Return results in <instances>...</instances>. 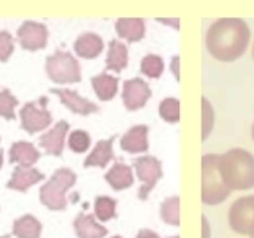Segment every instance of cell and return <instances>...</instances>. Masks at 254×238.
Here are the masks:
<instances>
[{"label": "cell", "mask_w": 254, "mask_h": 238, "mask_svg": "<svg viewBox=\"0 0 254 238\" xmlns=\"http://www.w3.org/2000/svg\"><path fill=\"white\" fill-rule=\"evenodd\" d=\"M251 30L240 18H221L208 27L205 34V46L219 62H234L248 50Z\"/></svg>", "instance_id": "1"}, {"label": "cell", "mask_w": 254, "mask_h": 238, "mask_svg": "<svg viewBox=\"0 0 254 238\" xmlns=\"http://www.w3.org/2000/svg\"><path fill=\"white\" fill-rule=\"evenodd\" d=\"M219 170L230 190H248L254 187V156L250 151L234 148L221 154Z\"/></svg>", "instance_id": "2"}, {"label": "cell", "mask_w": 254, "mask_h": 238, "mask_svg": "<svg viewBox=\"0 0 254 238\" xmlns=\"http://www.w3.org/2000/svg\"><path fill=\"white\" fill-rule=\"evenodd\" d=\"M230 192L219 170V156L205 154L202 157V202L208 206L219 205L227 200Z\"/></svg>", "instance_id": "3"}, {"label": "cell", "mask_w": 254, "mask_h": 238, "mask_svg": "<svg viewBox=\"0 0 254 238\" xmlns=\"http://www.w3.org/2000/svg\"><path fill=\"white\" fill-rule=\"evenodd\" d=\"M76 182V175L70 169L56 170L51 179L40 189V200L53 211H62L67 208L65 192Z\"/></svg>", "instance_id": "4"}, {"label": "cell", "mask_w": 254, "mask_h": 238, "mask_svg": "<svg viewBox=\"0 0 254 238\" xmlns=\"http://www.w3.org/2000/svg\"><path fill=\"white\" fill-rule=\"evenodd\" d=\"M46 73L51 81L58 84H73L81 81L79 62L68 51L58 50L46 58Z\"/></svg>", "instance_id": "5"}, {"label": "cell", "mask_w": 254, "mask_h": 238, "mask_svg": "<svg viewBox=\"0 0 254 238\" xmlns=\"http://www.w3.org/2000/svg\"><path fill=\"white\" fill-rule=\"evenodd\" d=\"M229 226L235 234L254 235V195L237 198L229 208Z\"/></svg>", "instance_id": "6"}, {"label": "cell", "mask_w": 254, "mask_h": 238, "mask_svg": "<svg viewBox=\"0 0 254 238\" xmlns=\"http://www.w3.org/2000/svg\"><path fill=\"white\" fill-rule=\"evenodd\" d=\"M133 169L138 179L141 181L138 198L140 200H146L151 190L156 187L159 179L162 178V164L154 156H143L133 161Z\"/></svg>", "instance_id": "7"}, {"label": "cell", "mask_w": 254, "mask_h": 238, "mask_svg": "<svg viewBox=\"0 0 254 238\" xmlns=\"http://www.w3.org/2000/svg\"><path fill=\"white\" fill-rule=\"evenodd\" d=\"M46 97L38 102H29L21 110V127L29 133H37L51 124L53 116L46 110Z\"/></svg>", "instance_id": "8"}, {"label": "cell", "mask_w": 254, "mask_h": 238, "mask_svg": "<svg viewBox=\"0 0 254 238\" xmlns=\"http://www.w3.org/2000/svg\"><path fill=\"white\" fill-rule=\"evenodd\" d=\"M151 99V89L141 78L126 79L123 84V103L127 111H137L143 108Z\"/></svg>", "instance_id": "9"}, {"label": "cell", "mask_w": 254, "mask_h": 238, "mask_svg": "<svg viewBox=\"0 0 254 238\" xmlns=\"http://www.w3.org/2000/svg\"><path fill=\"white\" fill-rule=\"evenodd\" d=\"M18 40L27 51L43 50L48 43V29L45 24L35 21H26L18 29Z\"/></svg>", "instance_id": "10"}, {"label": "cell", "mask_w": 254, "mask_h": 238, "mask_svg": "<svg viewBox=\"0 0 254 238\" xmlns=\"http://www.w3.org/2000/svg\"><path fill=\"white\" fill-rule=\"evenodd\" d=\"M51 94L58 95L59 100L62 102V105H65L71 111V113H75V115L87 116V115L99 113V111H100L99 105H95L94 102L81 97V95H79L76 91H71V89H51Z\"/></svg>", "instance_id": "11"}, {"label": "cell", "mask_w": 254, "mask_h": 238, "mask_svg": "<svg viewBox=\"0 0 254 238\" xmlns=\"http://www.w3.org/2000/svg\"><path fill=\"white\" fill-rule=\"evenodd\" d=\"M148 125H133L127 130L121 137V149L130 154H140L146 153L149 149V141H148Z\"/></svg>", "instance_id": "12"}, {"label": "cell", "mask_w": 254, "mask_h": 238, "mask_svg": "<svg viewBox=\"0 0 254 238\" xmlns=\"http://www.w3.org/2000/svg\"><path fill=\"white\" fill-rule=\"evenodd\" d=\"M68 122L67 121H59L50 132L40 137V146H42L48 154L59 157L62 156L64 145H65V137L68 132Z\"/></svg>", "instance_id": "13"}, {"label": "cell", "mask_w": 254, "mask_h": 238, "mask_svg": "<svg viewBox=\"0 0 254 238\" xmlns=\"http://www.w3.org/2000/svg\"><path fill=\"white\" fill-rule=\"evenodd\" d=\"M115 30L119 38L127 40L129 43H137L145 38V19L141 18H119L115 22Z\"/></svg>", "instance_id": "14"}, {"label": "cell", "mask_w": 254, "mask_h": 238, "mask_svg": "<svg viewBox=\"0 0 254 238\" xmlns=\"http://www.w3.org/2000/svg\"><path fill=\"white\" fill-rule=\"evenodd\" d=\"M103 40L100 35L94 34V32H86L81 34L73 43L75 53L83 59H95L103 51Z\"/></svg>", "instance_id": "15"}, {"label": "cell", "mask_w": 254, "mask_h": 238, "mask_svg": "<svg viewBox=\"0 0 254 238\" xmlns=\"http://www.w3.org/2000/svg\"><path fill=\"white\" fill-rule=\"evenodd\" d=\"M113 143H115V135L107 140H100L97 141V145L92 149V153L86 157L84 167L89 169V167H107L111 161H116V156L113 153Z\"/></svg>", "instance_id": "16"}, {"label": "cell", "mask_w": 254, "mask_h": 238, "mask_svg": "<svg viewBox=\"0 0 254 238\" xmlns=\"http://www.w3.org/2000/svg\"><path fill=\"white\" fill-rule=\"evenodd\" d=\"M45 178V175L42 172H38L32 167H16L11 179L8 181V187L14 189V190H21V192H26L29 187L37 184L38 181H42Z\"/></svg>", "instance_id": "17"}, {"label": "cell", "mask_w": 254, "mask_h": 238, "mask_svg": "<svg viewBox=\"0 0 254 238\" xmlns=\"http://www.w3.org/2000/svg\"><path fill=\"white\" fill-rule=\"evenodd\" d=\"M73 227L78 238H105L108 235V229L100 226L92 214H78Z\"/></svg>", "instance_id": "18"}, {"label": "cell", "mask_w": 254, "mask_h": 238, "mask_svg": "<svg viewBox=\"0 0 254 238\" xmlns=\"http://www.w3.org/2000/svg\"><path fill=\"white\" fill-rule=\"evenodd\" d=\"M105 181L113 187L115 190H124L129 189L133 184V172L129 165L123 162H116L105 175Z\"/></svg>", "instance_id": "19"}, {"label": "cell", "mask_w": 254, "mask_h": 238, "mask_svg": "<svg viewBox=\"0 0 254 238\" xmlns=\"http://www.w3.org/2000/svg\"><path fill=\"white\" fill-rule=\"evenodd\" d=\"M127 65H129V48L116 38L111 40L107 54V70L121 73Z\"/></svg>", "instance_id": "20"}, {"label": "cell", "mask_w": 254, "mask_h": 238, "mask_svg": "<svg viewBox=\"0 0 254 238\" xmlns=\"http://www.w3.org/2000/svg\"><path fill=\"white\" fill-rule=\"evenodd\" d=\"M91 84L94 87L95 94H97V97L102 102H110V100H113L115 95L118 94L119 79H118V76L108 75L103 71V73L91 78Z\"/></svg>", "instance_id": "21"}, {"label": "cell", "mask_w": 254, "mask_h": 238, "mask_svg": "<svg viewBox=\"0 0 254 238\" xmlns=\"http://www.w3.org/2000/svg\"><path fill=\"white\" fill-rule=\"evenodd\" d=\"M40 159L38 149L29 141H16L10 149V161L21 167H32Z\"/></svg>", "instance_id": "22"}, {"label": "cell", "mask_w": 254, "mask_h": 238, "mask_svg": "<svg viewBox=\"0 0 254 238\" xmlns=\"http://www.w3.org/2000/svg\"><path fill=\"white\" fill-rule=\"evenodd\" d=\"M13 234L18 238H40L42 235V224L30 214H26L16 219L13 226Z\"/></svg>", "instance_id": "23"}, {"label": "cell", "mask_w": 254, "mask_h": 238, "mask_svg": "<svg viewBox=\"0 0 254 238\" xmlns=\"http://www.w3.org/2000/svg\"><path fill=\"white\" fill-rule=\"evenodd\" d=\"M161 219L172 227H180V197L165 198L161 205Z\"/></svg>", "instance_id": "24"}, {"label": "cell", "mask_w": 254, "mask_h": 238, "mask_svg": "<svg viewBox=\"0 0 254 238\" xmlns=\"http://www.w3.org/2000/svg\"><path fill=\"white\" fill-rule=\"evenodd\" d=\"M116 205L118 202L115 198H111L108 195H99L95 198V203H94L95 218L102 222H107L110 219L116 218Z\"/></svg>", "instance_id": "25"}, {"label": "cell", "mask_w": 254, "mask_h": 238, "mask_svg": "<svg viewBox=\"0 0 254 238\" xmlns=\"http://www.w3.org/2000/svg\"><path fill=\"white\" fill-rule=\"evenodd\" d=\"M165 63L164 59L157 54H146L140 62V71L148 78L157 79L164 73Z\"/></svg>", "instance_id": "26"}, {"label": "cell", "mask_w": 254, "mask_h": 238, "mask_svg": "<svg viewBox=\"0 0 254 238\" xmlns=\"http://www.w3.org/2000/svg\"><path fill=\"white\" fill-rule=\"evenodd\" d=\"M180 107H181V103H180L178 99L167 97V99H164L161 103H159V116H161L165 122L177 124V122H180V119H181Z\"/></svg>", "instance_id": "27"}, {"label": "cell", "mask_w": 254, "mask_h": 238, "mask_svg": "<svg viewBox=\"0 0 254 238\" xmlns=\"http://www.w3.org/2000/svg\"><path fill=\"white\" fill-rule=\"evenodd\" d=\"M213 125H214V110L210 100L206 97H202V140L203 141L210 137Z\"/></svg>", "instance_id": "28"}, {"label": "cell", "mask_w": 254, "mask_h": 238, "mask_svg": "<svg viewBox=\"0 0 254 238\" xmlns=\"http://www.w3.org/2000/svg\"><path fill=\"white\" fill-rule=\"evenodd\" d=\"M91 146V137L86 130H73L68 137V148L73 153H86Z\"/></svg>", "instance_id": "29"}, {"label": "cell", "mask_w": 254, "mask_h": 238, "mask_svg": "<svg viewBox=\"0 0 254 238\" xmlns=\"http://www.w3.org/2000/svg\"><path fill=\"white\" fill-rule=\"evenodd\" d=\"M16 105H18V99H16L10 91L8 89L0 91V116L8 119V121L14 119Z\"/></svg>", "instance_id": "30"}, {"label": "cell", "mask_w": 254, "mask_h": 238, "mask_svg": "<svg viewBox=\"0 0 254 238\" xmlns=\"http://www.w3.org/2000/svg\"><path fill=\"white\" fill-rule=\"evenodd\" d=\"M13 50H14V43L11 34L6 30H0V62H6L10 59Z\"/></svg>", "instance_id": "31"}, {"label": "cell", "mask_w": 254, "mask_h": 238, "mask_svg": "<svg viewBox=\"0 0 254 238\" xmlns=\"http://www.w3.org/2000/svg\"><path fill=\"white\" fill-rule=\"evenodd\" d=\"M157 22H161V24H164V26H172L175 30H178L180 29V19L178 18H157L156 19Z\"/></svg>", "instance_id": "32"}, {"label": "cell", "mask_w": 254, "mask_h": 238, "mask_svg": "<svg viewBox=\"0 0 254 238\" xmlns=\"http://www.w3.org/2000/svg\"><path fill=\"white\" fill-rule=\"evenodd\" d=\"M170 68L173 71V76L177 81H180V56H173L172 63H170Z\"/></svg>", "instance_id": "33"}, {"label": "cell", "mask_w": 254, "mask_h": 238, "mask_svg": "<svg viewBox=\"0 0 254 238\" xmlns=\"http://www.w3.org/2000/svg\"><path fill=\"white\" fill-rule=\"evenodd\" d=\"M135 238H161V235L156 234L154 230H149V229H141L140 232L137 234Z\"/></svg>", "instance_id": "34"}, {"label": "cell", "mask_w": 254, "mask_h": 238, "mask_svg": "<svg viewBox=\"0 0 254 238\" xmlns=\"http://www.w3.org/2000/svg\"><path fill=\"white\" fill-rule=\"evenodd\" d=\"M202 238H210V224L205 216H202Z\"/></svg>", "instance_id": "35"}, {"label": "cell", "mask_w": 254, "mask_h": 238, "mask_svg": "<svg viewBox=\"0 0 254 238\" xmlns=\"http://www.w3.org/2000/svg\"><path fill=\"white\" fill-rule=\"evenodd\" d=\"M2 164H3V154H2V151H0V169H2Z\"/></svg>", "instance_id": "36"}, {"label": "cell", "mask_w": 254, "mask_h": 238, "mask_svg": "<svg viewBox=\"0 0 254 238\" xmlns=\"http://www.w3.org/2000/svg\"><path fill=\"white\" fill-rule=\"evenodd\" d=\"M251 135H253V141H254V122H253V129H251Z\"/></svg>", "instance_id": "37"}, {"label": "cell", "mask_w": 254, "mask_h": 238, "mask_svg": "<svg viewBox=\"0 0 254 238\" xmlns=\"http://www.w3.org/2000/svg\"><path fill=\"white\" fill-rule=\"evenodd\" d=\"M253 60H254V43H253Z\"/></svg>", "instance_id": "38"}, {"label": "cell", "mask_w": 254, "mask_h": 238, "mask_svg": "<svg viewBox=\"0 0 254 238\" xmlns=\"http://www.w3.org/2000/svg\"><path fill=\"white\" fill-rule=\"evenodd\" d=\"M111 238H123V237H119V235H115V237H111Z\"/></svg>", "instance_id": "39"}, {"label": "cell", "mask_w": 254, "mask_h": 238, "mask_svg": "<svg viewBox=\"0 0 254 238\" xmlns=\"http://www.w3.org/2000/svg\"><path fill=\"white\" fill-rule=\"evenodd\" d=\"M172 238H180V235H173Z\"/></svg>", "instance_id": "40"}, {"label": "cell", "mask_w": 254, "mask_h": 238, "mask_svg": "<svg viewBox=\"0 0 254 238\" xmlns=\"http://www.w3.org/2000/svg\"><path fill=\"white\" fill-rule=\"evenodd\" d=\"M0 238H10V237H0Z\"/></svg>", "instance_id": "41"}, {"label": "cell", "mask_w": 254, "mask_h": 238, "mask_svg": "<svg viewBox=\"0 0 254 238\" xmlns=\"http://www.w3.org/2000/svg\"><path fill=\"white\" fill-rule=\"evenodd\" d=\"M251 238H254V235H253V237H251Z\"/></svg>", "instance_id": "42"}]
</instances>
